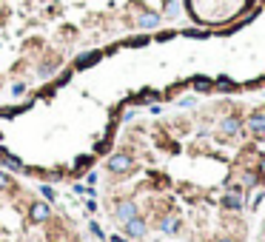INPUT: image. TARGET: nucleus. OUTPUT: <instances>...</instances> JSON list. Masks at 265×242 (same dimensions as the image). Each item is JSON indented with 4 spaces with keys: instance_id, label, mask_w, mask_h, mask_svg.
Returning <instances> with one entry per match:
<instances>
[{
    "instance_id": "nucleus-5",
    "label": "nucleus",
    "mask_w": 265,
    "mask_h": 242,
    "mask_svg": "<svg viewBox=\"0 0 265 242\" xmlns=\"http://www.w3.org/2000/svg\"><path fill=\"white\" fill-rule=\"evenodd\" d=\"M245 128V120L240 117V114H222L220 120H217V134L225 137V140H234V137L243 134Z\"/></svg>"
},
{
    "instance_id": "nucleus-14",
    "label": "nucleus",
    "mask_w": 265,
    "mask_h": 242,
    "mask_svg": "<svg viewBox=\"0 0 265 242\" xmlns=\"http://www.w3.org/2000/svg\"><path fill=\"white\" fill-rule=\"evenodd\" d=\"M97 163V157L94 154H80L77 160L72 163V174L74 177H80V174H86V171H92V165Z\"/></svg>"
},
{
    "instance_id": "nucleus-6",
    "label": "nucleus",
    "mask_w": 265,
    "mask_h": 242,
    "mask_svg": "<svg viewBox=\"0 0 265 242\" xmlns=\"http://www.w3.org/2000/svg\"><path fill=\"white\" fill-rule=\"evenodd\" d=\"M123 228V236H126V239H134V242H140V239H145V236H149V220H145L143 214H140V217H134V220H129L126 222V225H120Z\"/></svg>"
},
{
    "instance_id": "nucleus-22",
    "label": "nucleus",
    "mask_w": 265,
    "mask_h": 242,
    "mask_svg": "<svg viewBox=\"0 0 265 242\" xmlns=\"http://www.w3.org/2000/svg\"><path fill=\"white\" fill-rule=\"evenodd\" d=\"M29 92V83H23V80H17L15 85H12V94H15V97H20V94H26Z\"/></svg>"
},
{
    "instance_id": "nucleus-17",
    "label": "nucleus",
    "mask_w": 265,
    "mask_h": 242,
    "mask_svg": "<svg viewBox=\"0 0 265 242\" xmlns=\"http://www.w3.org/2000/svg\"><path fill=\"white\" fill-rule=\"evenodd\" d=\"M237 88H240V85H237L231 77H225V74L214 80V92H237Z\"/></svg>"
},
{
    "instance_id": "nucleus-2",
    "label": "nucleus",
    "mask_w": 265,
    "mask_h": 242,
    "mask_svg": "<svg viewBox=\"0 0 265 242\" xmlns=\"http://www.w3.org/2000/svg\"><path fill=\"white\" fill-rule=\"evenodd\" d=\"M220 208L222 211H231V214H243L245 208H248V199H245L243 185L225 179V191H222V197H220Z\"/></svg>"
},
{
    "instance_id": "nucleus-8",
    "label": "nucleus",
    "mask_w": 265,
    "mask_h": 242,
    "mask_svg": "<svg viewBox=\"0 0 265 242\" xmlns=\"http://www.w3.org/2000/svg\"><path fill=\"white\" fill-rule=\"evenodd\" d=\"M245 128H248V134L254 137V140L262 142L265 140V111H254L245 117Z\"/></svg>"
},
{
    "instance_id": "nucleus-27",
    "label": "nucleus",
    "mask_w": 265,
    "mask_h": 242,
    "mask_svg": "<svg viewBox=\"0 0 265 242\" xmlns=\"http://www.w3.org/2000/svg\"><path fill=\"white\" fill-rule=\"evenodd\" d=\"M214 242H240V239H237V236H228V234H220Z\"/></svg>"
},
{
    "instance_id": "nucleus-21",
    "label": "nucleus",
    "mask_w": 265,
    "mask_h": 242,
    "mask_svg": "<svg viewBox=\"0 0 265 242\" xmlns=\"http://www.w3.org/2000/svg\"><path fill=\"white\" fill-rule=\"evenodd\" d=\"M89 234H94V239H106V234H103V228H100V222H89Z\"/></svg>"
},
{
    "instance_id": "nucleus-12",
    "label": "nucleus",
    "mask_w": 265,
    "mask_h": 242,
    "mask_svg": "<svg viewBox=\"0 0 265 242\" xmlns=\"http://www.w3.org/2000/svg\"><path fill=\"white\" fill-rule=\"evenodd\" d=\"M0 165H3V168L9 171V174H29V168H26V165H23V160L20 157H15V154H3V160H0Z\"/></svg>"
},
{
    "instance_id": "nucleus-24",
    "label": "nucleus",
    "mask_w": 265,
    "mask_h": 242,
    "mask_svg": "<svg viewBox=\"0 0 265 242\" xmlns=\"http://www.w3.org/2000/svg\"><path fill=\"white\" fill-rule=\"evenodd\" d=\"M97 179H100V174H97V171H86V179H83V183L94 188V185H97Z\"/></svg>"
},
{
    "instance_id": "nucleus-19",
    "label": "nucleus",
    "mask_w": 265,
    "mask_h": 242,
    "mask_svg": "<svg viewBox=\"0 0 265 242\" xmlns=\"http://www.w3.org/2000/svg\"><path fill=\"white\" fill-rule=\"evenodd\" d=\"M40 199H46V202H54V199H57V191L51 188V183L40 185Z\"/></svg>"
},
{
    "instance_id": "nucleus-4",
    "label": "nucleus",
    "mask_w": 265,
    "mask_h": 242,
    "mask_svg": "<svg viewBox=\"0 0 265 242\" xmlns=\"http://www.w3.org/2000/svg\"><path fill=\"white\" fill-rule=\"evenodd\" d=\"M26 220H29V225H49L54 220V208L46 199H32L26 208Z\"/></svg>"
},
{
    "instance_id": "nucleus-26",
    "label": "nucleus",
    "mask_w": 265,
    "mask_h": 242,
    "mask_svg": "<svg viewBox=\"0 0 265 242\" xmlns=\"http://www.w3.org/2000/svg\"><path fill=\"white\" fill-rule=\"evenodd\" d=\"M134 117H137V108H126L120 120H123V123H129V120H134Z\"/></svg>"
},
{
    "instance_id": "nucleus-18",
    "label": "nucleus",
    "mask_w": 265,
    "mask_h": 242,
    "mask_svg": "<svg viewBox=\"0 0 265 242\" xmlns=\"http://www.w3.org/2000/svg\"><path fill=\"white\" fill-rule=\"evenodd\" d=\"M163 17H165V20H174V17H180V3H177V0H165Z\"/></svg>"
},
{
    "instance_id": "nucleus-11",
    "label": "nucleus",
    "mask_w": 265,
    "mask_h": 242,
    "mask_svg": "<svg viewBox=\"0 0 265 242\" xmlns=\"http://www.w3.org/2000/svg\"><path fill=\"white\" fill-rule=\"evenodd\" d=\"M57 69H60V57L57 54H46L40 63H37V77L40 80H51L54 74H57Z\"/></svg>"
},
{
    "instance_id": "nucleus-10",
    "label": "nucleus",
    "mask_w": 265,
    "mask_h": 242,
    "mask_svg": "<svg viewBox=\"0 0 265 242\" xmlns=\"http://www.w3.org/2000/svg\"><path fill=\"white\" fill-rule=\"evenodd\" d=\"M103 54H106V51H83V54H77L74 57V63H72V69L74 71H86V69H92V66H97L103 60Z\"/></svg>"
},
{
    "instance_id": "nucleus-7",
    "label": "nucleus",
    "mask_w": 265,
    "mask_h": 242,
    "mask_svg": "<svg viewBox=\"0 0 265 242\" xmlns=\"http://www.w3.org/2000/svg\"><path fill=\"white\" fill-rule=\"evenodd\" d=\"M157 231L165 234V236H177L180 231H183V220H180L174 211H165V214L157 217Z\"/></svg>"
},
{
    "instance_id": "nucleus-13",
    "label": "nucleus",
    "mask_w": 265,
    "mask_h": 242,
    "mask_svg": "<svg viewBox=\"0 0 265 242\" xmlns=\"http://www.w3.org/2000/svg\"><path fill=\"white\" fill-rule=\"evenodd\" d=\"M259 183H262V179H259V174H257V171L251 168V165H243V171H240V185H243L245 191L257 188Z\"/></svg>"
},
{
    "instance_id": "nucleus-16",
    "label": "nucleus",
    "mask_w": 265,
    "mask_h": 242,
    "mask_svg": "<svg viewBox=\"0 0 265 242\" xmlns=\"http://www.w3.org/2000/svg\"><path fill=\"white\" fill-rule=\"evenodd\" d=\"M0 191H9V194H15V191H17L15 177H12L6 168H0Z\"/></svg>"
},
{
    "instance_id": "nucleus-30",
    "label": "nucleus",
    "mask_w": 265,
    "mask_h": 242,
    "mask_svg": "<svg viewBox=\"0 0 265 242\" xmlns=\"http://www.w3.org/2000/svg\"><path fill=\"white\" fill-rule=\"evenodd\" d=\"M3 154H6V145H3V142H0V160H3Z\"/></svg>"
},
{
    "instance_id": "nucleus-1",
    "label": "nucleus",
    "mask_w": 265,
    "mask_h": 242,
    "mask_svg": "<svg viewBox=\"0 0 265 242\" xmlns=\"http://www.w3.org/2000/svg\"><path fill=\"white\" fill-rule=\"evenodd\" d=\"M106 171L111 174V177H129V174H134L137 171V157L131 154V151H111V154L106 157Z\"/></svg>"
},
{
    "instance_id": "nucleus-25",
    "label": "nucleus",
    "mask_w": 265,
    "mask_h": 242,
    "mask_svg": "<svg viewBox=\"0 0 265 242\" xmlns=\"http://www.w3.org/2000/svg\"><path fill=\"white\" fill-rule=\"evenodd\" d=\"M257 174H259V179H262V183H265V154H262V157H259V160H257Z\"/></svg>"
},
{
    "instance_id": "nucleus-15",
    "label": "nucleus",
    "mask_w": 265,
    "mask_h": 242,
    "mask_svg": "<svg viewBox=\"0 0 265 242\" xmlns=\"http://www.w3.org/2000/svg\"><path fill=\"white\" fill-rule=\"evenodd\" d=\"M191 88L197 94H208V92H214V80L205 77V74H197V77H191Z\"/></svg>"
},
{
    "instance_id": "nucleus-23",
    "label": "nucleus",
    "mask_w": 265,
    "mask_h": 242,
    "mask_svg": "<svg viewBox=\"0 0 265 242\" xmlns=\"http://www.w3.org/2000/svg\"><path fill=\"white\" fill-rule=\"evenodd\" d=\"M197 106V97H180L177 100V108H194Z\"/></svg>"
},
{
    "instance_id": "nucleus-3",
    "label": "nucleus",
    "mask_w": 265,
    "mask_h": 242,
    "mask_svg": "<svg viewBox=\"0 0 265 242\" xmlns=\"http://www.w3.org/2000/svg\"><path fill=\"white\" fill-rule=\"evenodd\" d=\"M134 217H140V205H137L134 197L114 199V205H111V220H114L117 225H126V222L134 220Z\"/></svg>"
},
{
    "instance_id": "nucleus-9",
    "label": "nucleus",
    "mask_w": 265,
    "mask_h": 242,
    "mask_svg": "<svg viewBox=\"0 0 265 242\" xmlns=\"http://www.w3.org/2000/svg\"><path fill=\"white\" fill-rule=\"evenodd\" d=\"M160 23H163V14L160 12L143 9V12L137 14V28H140V32H154V28H160Z\"/></svg>"
},
{
    "instance_id": "nucleus-28",
    "label": "nucleus",
    "mask_w": 265,
    "mask_h": 242,
    "mask_svg": "<svg viewBox=\"0 0 265 242\" xmlns=\"http://www.w3.org/2000/svg\"><path fill=\"white\" fill-rule=\"evenodd\" d=\"M72 191H74V194H86V183H74Z\"/></svg>"
},
{
    "instance_id": "nucleus-29",
    "label": "nucleus",
    "mask_w": 265,
    "mask_h": 242,
    "mask_svg": "<svg viewBox=\"0 0 265 242\" xmlns=\"http://www.w3.org/2000/svg\"><path fill=\"white\" fill-rule=\"evenodd\" d=\"M108 242H129V239H126V236H123V234H114V236H111V239H108Z\"/></svg>"
},
{
    "instance_id": "nucleus-31",
    "label": "nucleus",
    "mask_w": 265,
    "mask_h": 242,
    "mask_svg": "<svg viewBox=\"0 0 265 242\" xmlns=\"http://www.w3.org/2000/svg\"><path fill=\"white\" fill-rule=\"evenodd\" d=\"M262 3H265V0H262Z\"/></svg>"
},
{
    "instance_id": "nucleus-20",
    "label": "nucleus",
    "mask_w": 265,
    "mask_h": 242,
    "mask_svg": "<svg viewBox=\"0 0 265 242\" xmlns=\"http://www.w3.org/2000/svg\"><path fill=\"white\" fill-rule=\"evenodd\" d=\"M123 46H129V49H143V46H149V37L140 35V37H129V40L123 43Z\"/></svg>"
}]
</instances>
